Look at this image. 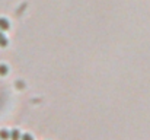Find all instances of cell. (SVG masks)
I'll return each instance as SVG.
<instances>
[{
    "label": "cell",
    "mask_w": 150,
    "mask_h": 140,
    "mask_svg": "<svg viewBox=\"0 0 150 140\" xmlns=\"http://www.w3.org/2000/svg\"><path fill=\"white\" fill-rule=\"evenodd\" d=\"M10 28V23H9V21L7 19H4V18H0V31H7Z\"/></svg>",
    "instance_id": "obj_1"
},
{
    "label": "cell",
    "mask_w": 150,
    "mask_h": 140,
    "mask_svg": "<svg viewBox=\"0 0 150 140\" xmlns=\"http://www.w3.org/2000/svg\"><path fill=\"white\" fill-rule=\"evenodd\" d=\"M21 137H22V134H21V131L18 129H13L10 131V139L12 140H21Z\"/></svg>",
    "instance_id": "obj_2"
},
{
    "label": "cell",
    "mask_w": 150,
    "mask_h": 140,
    "mask_svg": "<svg viewBox=\"0 0 150 140\" xmlns=\"http://www.w3.org/2000/svg\"><path fill=\"white\" fill-rule=\"evenodd\" d=\"M7 44H9V40L6 38V35L3 34V31H0V47L4 48V47H7Z\"/></svg>",
    "instance_id": "obj_3"
},
{
    "label": "cell",
    "mask_w": 150,
    "mask_h": 140,
    "mask_svg": "<svg viewBox=\"0 0 150 140\" xmlns=\"http://www.w3.org/2000/svg\"><path fill=\"white\" fill-rule=\"evenodd\" d=\"M9 139H10V133L7 130L1 129L0 130V140H9Z\"/></svg>",
    "instance_id": "obj_4"
},
{
    "label": "cell",
    "mask_w": 150,
    "mask_h": 140,
    "mask_svg": "<svg viewBox=\"0 0 150 140\" xmlns=\"http://www.w3.org/2000/svg\"><path fill=\"white\" fill-rule=\"evenodd\" d=\"M7 72H9L7 66H6V64H0V76H6Z\"/></svg>",
    "instance_id": "obj_5"
},
{
    "label": "cell",
    "mask_w": 150,
    "mask_h": 140,
    "mask_svg": "<svg viewBox=\"0 0 150 140\" xmlns=\"http://www.w3.org/2000/svg\"><path fill=\"white\" fill-rule=\"evenodd\" d=\"M21 140H34V137H32V134H29V133H25V134H22Z\"/></svg>",
    "instance_id": "obj_6"
}]
</instances>
